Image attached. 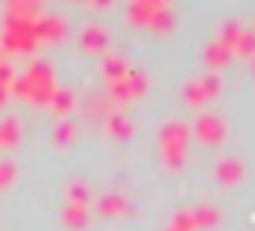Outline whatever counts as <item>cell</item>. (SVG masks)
Segmentation results:
<instances>
[{"label": "cell", "mask_w": 255, "mask_h": 231, "mask_svg": "<svg viewBox=\"0 0 255 231\" xmlns=\"http://www.w3.org/2000/svg\"><path fill=\"white\" fill-rule=\"evenodd\" d=\"M98 211H101V217H119V214H130L133 208L122 193H104L98 199Z\"/></svg>", "instance_id": "5b68a950"}, {"label": "cell", "mask_w": 255, "mask_h": 231, "mask_svg": "<svg viewBox=\"0 0 255 231\" xmlns=\"http://www.w3.org/2000/svg\"><path fill=\"white\" fill-rule=\"evenodd\" d=\"M253 68H255V59H253Z\"/></svg>", "instance_id": "ffe728a7"}, {"label": "cell", "mask_w": 255, "mask_h": 231, "mask_svg": "<svg viewBox=\"0 0 255 231\" xmlns=\"http://www.w3.org/2000/svg\"><path fill=\"white\" fill-rule=\"evenodd\" d=\"M71 136H74V124L71 121H63L60 124V139H71Z\"/></svg>", "instance_id": "ac0fdd59"}, {"label": "cell", "mask_w": 255, "mask_h": 231, "mask_svg": "<svg viewBox=\"0 0 255 231\" xmlns=\"http://www.w3.org/2000/svg\"><path fill=\"white\" fill-rule=\"evenodd\" d=\"M244 33H247V27H241V24H226V27L220 30V36H217V42H220L229 54H238Z\"/></svg>", "instance_id": "52a82bcc"}, {"label": "cell", "mask_w": 255, "mask_h": 231, "mask_svg": "<svg viewBox=\"0 0 255 231\" xmlns=\"http://www.w3.org/2000/svg\"><path fill=\"white\" fill-rule=\"evenodd\" d=\"M187 142H190V127L184 121H166L160 127V157L169 169H181L187 157Z\"/></svg>", "instance_id": "6da1fadb"}, {"label": "cell", "mask_w": 255, "mask_h": 231, "mask_svg": "<svg viewBox=\"0 0 255 231\" xmlns=\"http://www.w3.org/2000/svg\"><path fill=\"white\" fill-rule=\"evenodd\" d=\"M130 130H133V124H130L122 113H113V116H110V133H113V136L128 139V136H130Z\"/></svg>", "instance_id": "4fadbf2b"}, {"label": "cell", "mask_w": 255, "mask_h": 231, "mask_svg": "<svg viewBox=\"0 0 255 231\" xmlns=\"http://www.w3.org/2000/svg\"><path fill=\"white\" fill-rule=\"evenodd\" d=\"M238 54L255 57V30H250V27H247V33H244V39H241V48H238Z\"/></svg>", "instance_id": "5bb4252c"}, {"label": "cell", "mask_w": 255, "mask_h": 231, "mask_svg": "<svg viewBox=\"0 0 255 231\" xmlns=\"http://www.w3.org/2000/svg\"><path fill=\"white\" fill-rule=\"evenodd\" d=\"M166 231H178V229H172V226H169V229H166Z\"/></svg>", "instance_id": "d6986e66"}, {"label": "cell", "mask_w": 255, "mask_h": 231, "mask_svg": "<svg viewBox=\"0 0 255 231\" xmlns=\"http://www.w3.org/2000/svg\"><path fill=\"white\" fill-rule=\"evenodd\" d=\"M193 214V223H196V229H211V226H217L220 223V211L217 208H208V205H196V208H190Z\"/></svg>", "instance_id": "8fae6325"}, {"label": "cell", "mask_w": 255, "mask_h": 231, "mask_svg": "<svg viewBox=\"0 0 255 231\" xmlns=\"http://www.w3.org/2000/svg\"><path fill=\"white\" fill-rule=\"evenodd\" d=\"M68 193H71V199H74L80 208L89 202V193H86V187H83V184H71V190H68Z\"/></svg>", "instance_id": "e0dca14e"}, {"label": "cell", "mask_w": 255, "mask_h": 231, "mask_svg": "<svg viewBox=\"0 0 255 231\" xmlns=\"http://www.w3.org/2000/svg\"><path fill=\"white\" fill-rule=\"evenodd\" d=\"M229 59H232V54H229V51H226V48H223V45H220L217 39H214V42L208 45V51H205V62H208L211 68H223V65H226Z\"/></svg>", "instance_id": "7c38bea8"}, {"label": "cell", "mask_w": 255, "mask_h": 231, "mask_svg": "<svg viewBox=\"0 0 255 231\" xmlns=\"http://www.w3.org/2000/svg\"><path fill=\"white\" fill-rule=\"evenodd\" d=\"M196 136H199L202 145H220V142L226 139V124H223V118L214 116V113H202L196 118Z\"/></svg>", "instance_id": "3957f363"}, {"label": "cell", "mask_w": 255, "mask_h": 231, "mask_svg": "<svg viewBox=\"0 0 255 231\" xmlns=\"http://www.w3.org/2000/svg\"><path fill=\"white\" fill-rule=\"evenodd\" d=\"M128 83V92H130V101L133 98H145V92H148V74L145 71H139V68H130L125 77Z\"/></svg>", "instance_id": "9c48e42d"}, {"label": "cell", "mask_w": 255, "mask_h": 231, "mask_svg": "<svg viewBox=\"0 0 255 231\" xmlns=\"http://www.w3.org/2000/svg\"><path fill=\"white\" fill-rule=\"evenodd\" d=\"M83 48L86 51H104L107 48V30L101 24H89L83 30Z\"/></svg>", "instance_id": "ba28073f"}, {"label": "cell", "mask_w": 255, "mask_h": 231, "mask_svg": "<svg viewBox=\"0 0 255 231\" xmlns=\"http://www.w3.org/2000/svg\"><path fill=\"white\" fill-rule=\"evenodd\" d=\"M157 9H160L157 0H139V3H130V6H128V18H130L136 27H148L151 18L157 15Z\"/></svg>", "instance_id": "8992f818"}, {"label": "cell", "mask_w": 255, "mask_h": 231, "mask_svg": "<svg viewBox=\"0 0 255 231\" xmlns=\"http://www.w3.org/2000/svg\"><path fill=\"white\" fill-rule=\"evenodd\" d=\"M128 71H130V68H128L125 57L110 54V57L104 59V74H107V83H119V80H125Z\"/></svg>", "instance_id": "30bf717a"}, {"label": "cell", "mask_w": 255, "mask_h": 231, "mask_svg": "<svg viewBox=\"0 0 255 231\" xmlns=\"http://www.w3.org/2000/svg\"><path fill=\"white\" fill-rule=\"evenodd\" d=\"M65 220H68V223H71L74 229H80V226H86V208H80V205H77V208H71Z\"/></svg>", "instance_id": "2e32d148"}, {"label": "cell", "mask_w": 255, "mask_h": 231, "mask_svg": "<svg viewBox=\"0 0 255 231\" xmlns=\"http://www.w3.org/2000/svg\"><path fill=\"white\" fill-rule=\"evenodd\" d=\"M217 181L220 184H226V187H235V184H241L244 181V163L238 160V157H223L220 163H217Z\"/></svg>", "instance_id": "277c9868"}, {"label": "cell", "mask_w": 255, "mask_h": 231, "mask_svg": "<svg viewBox=\"0 0 255 231\" xmlns=\"http://www.w3.org/2000/svg\"><path fill=\"white\" fill-rule=\"evenodd\" d=\"M110 98H113V101H130V92H128V83H125V80L110 83Z\"/></svg>", "instance_id": "9a60e30c"}, {"label": "cell", "mask_w": 255, "mask_h": 231, "mask_svg": "<svg viewBox=\"0 0 255 231\" xmlns=\"http://www.w3.org/2000/svg\"><path fill=\"white\" fill-rule=\"evenodd\" d=\"M220 74H202L199 80H193V83H187L184 86V101L187 104H205V101H211V98H217V92H220Z\"/></svg>", "instance_id": "7a4b0ae2"}]
</instances>
